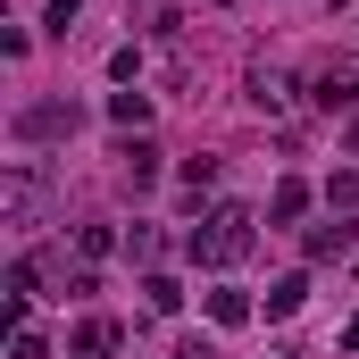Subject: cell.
Wrapping results in <instances>:
<instances>
[{"mask_svg": "<svg viewBox=\"0 0 359 359\" xmlns=\"http://www.w3.org/2000/svg\"><path fill=\"white\" fill-rule=\"evenodd\" d=\"M251 243H259V217H251L243 201H217V209L184 234V259H192V268H243Z\"/></svg>", "mask_w": 359, "mask_h": 359, "instance_id": "6da1fadb", "label": "cell"}, {"mask_svg": "<svg viewBox=\"0 0 359 359\" xmlns=\"http://www.w3.org/2000/svg\"><path fill=\"white\" fill-rule=\"evenodd\" d=\"M76 126H84L76 100H34V109H17V142H67Z\"/></svg>", "mask_w": 359, "mask_h": 359, "instance_id": "7a4b0ae2", "label": "cell"}, {"mask_svg": "<svg viewBox=\"0 0 359 359\" xmlns=\"http://www.w3.org/2000/svg\"><path fill=\"white\" fill-rule=\"evenodd\" d=\"M309 100H318L326 117H343V109H359V59H326V67L309 76Z\"/></svg>", "mask_w": 359, "mask_h": 359, "instance_id": "3957f363", "label": "cell"}, {"mask_svg": "<svg viewBox=\"0 0 359 359\" xmlns=\"http://www.w3.org/2000/svg\"><path fill=\"white\" fill-rule=\"evenodd\" d=\"M0 217H8V226H34V217H42V176H34V168H8V176H0Z\"/></svg>", "mask_w": 359, "mask_h": 359, "instance_id": "277c9868", "label": "cell"}, {"mask_svg": "<svg viewBox=\"0 0 359 359\" xmlns=\"http://www.w3.org/2000/svg\"><path fill=\"white\" fill-rule=\"evenodd\" d=\"M117 343H126L117 318H84V326L67 334V359H117Z\"/></svg>", "mask_w": 359, "mask_h": 359, "instance_id": "5b68a950", "label": "cell"}, {"mask_svg": "<svg viewBox=\"0 0 359 359\" xmlns=\"http://www.w3.org/2000/svg\"><path fill=\"white\" fill-rule=\"evenodd\" d=\"M301 251H309L318 268H326V259H351V251H359V217H351V226H334V217H326V226H309V234H301Z\"/></svg>", "mask_w": 359, "mask_h": 359, "instance_id": "8992f818", "label": "cell"}, {"mask_svg": "<svg viewBox=\"0 0 359 359\" xmlns=\"http://www.w3.org/2000/svg\"><path fill=\"white\" fill-rule=\"evenodd\" d=\"M117 159H126V184H134V192H151V184H159V142H151V134H126V142H117Z\"/></svg>", "mask_w": 359, "mask_h": 359, "instance_id": "52a82bcc", "label": "cell"}, {"mask_svg": "<svg viewBox=\"0 0 359 359\" xmlns=\"http://www.w3.org/2000/svg\"><path fill=\"white\" fill-rule=\"evenodd\" d=\"M251 109H259V117H284V109H292V84H284L276 67H251Z\"/></svg>", "mask_w": 359, "mask_h": 359, "instance_id": "ba28073f", "label": "cell"}, {"mask_svg": "<svg viewBox=\"0 0 359 359\" xmlns=\"http://www.w3.org/2000/svg\"><path fill=\"white\" fill-rule=\"evenodd\" d=\"M301 209H309V184H301V176H284V184L268 192V226H292Z\"/></svg>", "mask_w": 359, "mask_h": 359, "instance_id": "9c48e42d", "label": "cell"}, {"mask_svg": "<svg viewBox=\"0 0 359 359\" xmlns=\"http://www.w3.org/2000/svg\"><path fill=\"white\" fill-rule=\"evenodd\" d=\"M109 117H117L126 134H142V126H151V92H109Z\"/></svg>", "mask_w": 359, "mask_h": 359, "instance_id": "30bf717a", "label": "cell"}, {"mask_svg": "<svg viewBox=\"0 0 359 359\" xmlns=\"http://www.w3.org/2000/svg\"><path fill=\"white\" fill-rule=\"evenodd\" d=\"M142 301H151L159 318H176V309H184V284H176V276H159V268H151V276H142Z\"/></svg>", "mask_w": 359, "mask_h": 359, "instance_id": "8fae6325", "label": "cell"}, {"mask_svg": "<svg viewBox=\"0 0 359 359\" xmlns=\"http://www.w3.org/2000/svg\"><path fill=\"white\" fill-rule=\"evenodd\" d=\"M301 301H309V276H276L268 284V318H292Z\"/></svg>", "mask_w": 359, "mask_h": 359, "instance_id": "7c38bea8", "label": "cell"}, {"mask_svg": "<svg viewBox=\"0 0 359 359\" xmlns=\"http://www.w3.org/2000/svg\"><path fill=\"white\" fill-rule=\"evenodd\" d=\"M159 251H168L159 226H134V234H126V259H134V268H159Z\"/></svg>", "mask_w": 359, "mask_h": 359, "instance_id": "4fadbf2b", "label": "cell"}, {"mask_svg": "<svg viewBox=\"0 0 359 359\" xmlns=\"http://www.w3.org/2000/svg\"><path fill=\"white\" fill-rule=\"evenodd\" d=\"M209 318H217V326H243V318H251V292L217 284V292H209Z\"/></svg>", "mask_w": 359, "mask_h": 359, "instance_id": "5bb4252c", "label": "cell"}, {"mask_svg": "<svg viewBox=\"0 0 359 359\" xmlns=\"http://www.w3.org/2000/svg\"><path fill=\"white\" fill-rule=\"evenodd\" d=\"M109 251H117V234H109V226H76V259H84V268H100Z\"/></svg>", "mask_w": 359, "mask_h": 359, "instance_id": "9a60e30c", "label": "cell"}, {"mask_svg": "<svg viewBox=\"0 0 359 359\" xmlns=\"http://www.w3.org/2000/svg\"><path fill=\"white\" fill-rule=\"evenodd\" d=\"M176 176H184V184H192V192H209V184H217V159H209V151H192V159H184Z\"/></svg>", "mask_w": 359, "mask_h": 359, "instance_id": "2e32d148", "label": "cell"}, {"mask_svg": "<svg viewBox=\"0 0 359 359\" xmlns=\"http://www.w3.org/2000/svg\"><path fill=\"white\" fill-rule=\"evenodd\" d=\"M76 8H84V0H50V8H42V25H50V34L67 42V34H76Z\"/></svg>", "mask_w": 359, "mask_h": 359, "instance_id": "e0dca14e", "label": "cell"}, {"mask_svg": "<svg viewBox=\"0 0 359 359\" xmlns=\"http://www.w3.org/2000/svg\"><path fill=\"white\" fill-rule=\"evenodd\" d=\"M8 359H50V343H42L34 326H17V334H8Z\"/></svg>", "mask_w": 359, "mask_h": 359, "instance_id": "ac0fdd59", "label": "cell"}, {"mask_svg": "<svg viewBox=\"0 0 359 359\" xmlns=\"http://www.w3.org/2000/svg\"><path fill=\"white\" fill-rule=\"evenodd\" d=\"M326 209H359V176H326Z\"/></svg>", "mask_w": 359, "mask_h": 359, "instance_id": "d6986e66", "label": "cell"}, {"mask_svg": "<svg viewBox=\"0 0 359 359\" xmlns=\"http://www.w3.org/2000/svg\"><path fill=\"white\" fill-rule=\"evenodd\" d=\"M176 359H217V343H201V334H192V343H176Z\"/></svg>", "mask_w": 359, "mask_h": 359, "instance_id": "ffe728a7", "label": "cell"}, {"mask_svg": "<svg viewBox=\"0 0 359 359\" xmlns=\"http://www.w3.org/2000/svg\"><path fill=\"white\" fill-rule=\"evenodd\" d=\"M343 343H351V351H359V318H351V326H343Z\"/></svg>", "mask_w": 359, "mask_h": 359, "instance_id": "44dd1931", "label": "cell"}, {"mask_svg": "<svg viewBox=\"0 0 359 359\" xmlns=\"http://www.w3.org/2000/svg\"><path fill=\"white\" fill-rule=\"evenodd\" d=\"M351 151H359V117H351Z\"/></svg>", "mask_w": 359, "mask_h": 359, "instance_id": "7402d4cb", "label": "cell"}, {"mask_svg": "<svg viewBox=\"0 0 359 359\" xmlns=\"http://www.w3.org/2000/svg\"><path fill=\"white\" fill-rule=\"evenodd\" d=\"M276 359H292V351H276Z\"/></svg>", "mask_w": 359, "mask_h": 359, "instance_id": "603a6c76", "label": "cell"}]
</instances>
